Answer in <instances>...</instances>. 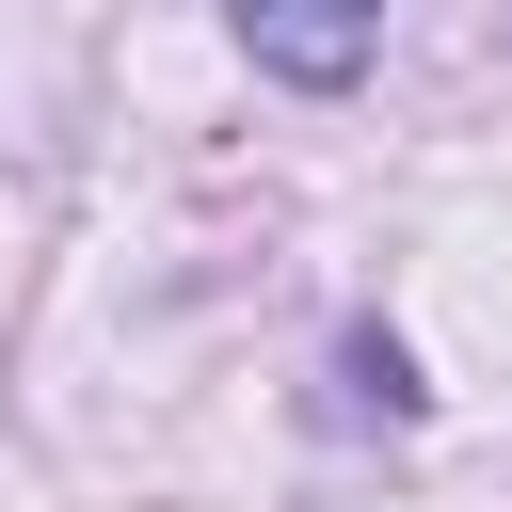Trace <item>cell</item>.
<instances>
[{
    "label": "cell",
    "instance_id": "6da1fadb",
    "mask_svg": "<svg viewBox=\"0 0 512 512\" xmlns=\"http://www.w3.org/2000/svg\"><path fill=\"white\" fill-rule=\"evenodd\" d=\"M224 32L272 64V80H304V96H336L352 64H368V32H384V0H224Z\"/></svg>",
    "mask_w": 512,
    "mask_h": 512
}]
</instances>
